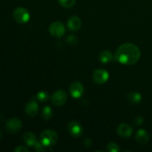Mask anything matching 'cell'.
I'll list each match as a JSON object with an SVG mask.
<instances>
[{
    "label": "cell",
    "mask_w": 152,
    "mask_h": 152,
    "mask_svg": "<svg viewBox=\"0 0 152 152\" xmlns=\"http://www.w3.org/2000/svg\"><path fill=\"white\" fill-rule=\"evenodd\" d=\"M140 56V48L132 43L121 45L115 52V59L123 65H134L139 61Z\"/></svg>",
    "instance_id": "cell-1"
},
{
    "label": "cell",
    "mask_w": 152,
    "mask_h": 152,
    "mask_svg": "<svg viewBox=\"0 0 152 152\" xmlns=\"http://www.w3.org/2000/svg\"><path fill=\"white\" fill-rule=\"evenodd\" d=\"M40 140L41 142L45 145L46 147H51L58 140V134L56 132L50 129L43 131L40 134Z\"/></svg>",
    "instance_id": "cell-2"
},
{
    "label": "cell",
    "mask_w": 152,
    "mask_h": 152,
    "mask_svg": "<svg viewBox=\"0 0 152 152\" xmlns=\"http://www.w3.org/2000/svg\"><path fill=\"white\" fill-rule=\"evenodd\" d=\"M13 17L18 23L25 24L30 20V13L25 7H19L13 10Z\"/></svg>",
    "instance_id": "cell-3"
},
{
    "label": "cell",
    "mask_w": 152,
    "mask_h": 152,
    "mask_svg": "<svg viewBox=\"0 0 152 152\" xmlns=\"http://www.w3.org/2000/svg\"><path fill=\"white\" fill-rule=\"evenodd\" d=\"M49 33L53 37H56V38H60L63 37L65 32V25L61 22H53L50 25L48 28Z\"/></svg>",
    "instance_id": "cell-4"
},
{
    "label": "cell",
    "mask_w": 152,
    "mask_h": 152,
    "mask_svg": "<svg viewBox=\"0 0 152 152\" xmlns=\"http://www.w3.org/2000/svg\"><path fill=\"white\" fill-rule=\"evenodd\" d=\"M22 123L19 119L12 118L7 120L5 123V129L8 133L15 134L22 129Z\"/></svg>",
    "instance_id": "cell-5"
},
{
    "label": "cell",
    "mask_w": 152,
    "mask_h": 152,
    "mask_svg": "<svg viewBox=\"0 0 152 152\" xmlns=\"http://www.w3.org/2000/svg\"><path fill=\"white\" fill-rule=\"evenodd\" d=\"M94 82L96 84L102 85L106 83L109 79V74L107 71L101 68L95 70L92 76Z\"/></svg>",
    "instance_id": "cell-6"
},
{
    "label": "cell",
    "mask_w": 152,
    "mask_h": 152,
    "mask_svg": "<svg viewBox=\"0 0 152 152\" xmlns=\"http://www.w3.org/2000/svg\"><path fill=\"white\" fill-rule=\"evenodd\" d=\"M68 99V96L65 91L58 90L53 93L50 97L51 102L56 106H62L65 103Z\"/></svg>",
    "instance_id": "cell-7"
},
{
    "label": "cell",
    "mask_w": 152,
    "mask_h": 152,
    "mask_svg": "<svg viewBox=\"0 0 152 152\" xmlns=\"http://www.w3.org/2000/svg\"><path fill=\"white\" fill-rule=\"evenodd\" d=\"M68 132L74 137H79L83 133V126L77 121H71L68 124Z\"/></svg>",
    "instance_id": "cell-8"
},
{
    "label": "cell",
    "mask_w": 152,
    "mask_h": 152,
    "mask_svg": "<svg viewBox=\"0 0 152 152\" xmlns=\"http://www.w3.org/2000/svg\"><path fill=\"white\" fill-rule=\"evenodd\" d=\"M69 92L73 98L78 99L83 96V93H84V87L80 82H74L70 86Z\"/></svg>",
    "instance_id": "cell-9"
},
{
    "label": "cell",
    "mask_w": 152,
    "mask_h": 152,
    "mask_svg": "<svg viewBox=\"0 0 152 152\" xmlns=\"http://www.w3.org/2000/svg\"><path fill=\"white\" fill-rule=\"evenodd\" d=\"M39 111V105L34 97L25 105V113L30 117H34Z\"/></svg>",
    "instance_id": "cell-10"
},
{
    "label": "cell",
    "mask_w": 152,
    "mask_h": 152,
    "mask_svg": "<svg viewBox=\"0 0 152 152\" xmlns=\"http://www.w3.org/2000/svg\"><path fill=\"white\" fill-rule=\"evenodd\" d=\"M117 132L119 136L128 138L132 136V133H133V129L129 125L126 124V123H122L117 127Z\"/></svg>",
    "instance_id": "cell-11"
},
{
    "label": "cell",
    "mask_w": 152,
    "mask_h": 152,
    "mask_svg": "<svg viewBox=\"0 0 152 152\" xmlns=\"http://www.w3.org/2000/svg\"><path fill=\"white\" fill-rule=\"evenodd\" d=\"M68 28L71 31H77L80 29L82 26V21L80 17L77 16H73L68 19Z\"/></svg>",
    "instance_id": "cell-12"
},
{
    "label": "cell",
    "mask_w": 152,
    "mask_h": 152,
    "mask_svg": "<svg viewBox=\"0 0 152 152\" xmlns=\"http://www.w3.org/2000/svg\"><path fill=\"white\" fill-rule=\"evenodd\" d=\"M137 142L141 145H145L149 140V134L145 129H140L137 131L135 136Z\"/></svg>",
    "instance_id": "cell-13"
},
{
    "label": "cell",
    "mask_w": 152,
    "mask_h": 152,
    "mask_svg": "<svg viewBox=\"0 0 152 152\" xmlns=\"http://www.w3.org/2000/svg\"><path fill=\"white\" fill-rule=\"evenodd\" d=\"M23 140L28 146L32 147L37 143V137L32 132H26L23 136Z\"/></svg>",
    "instance_id": "cell-14"
},
{
    "label": "cell",
    "mask_w": 152,
    "mask_h": 152,
    "mask_svg": "<svg viewBox=\"0 0 152 152\" xmlns=\"http://www.w3.org/2000/svg\"><path fill=\"white\" fill-rule=\"evenodd\" d=\"M113 59V53L110 50H102L99 54V60L103 64L109 63Z\"/></svg>",
    "instance_id": "cell-15"
},
{
    "label": "cell",
    "mask_w": 152,
    "mask_h": 152,
    "mask_svg": "<svg viewBox=\"0 0 152 152\" xmlns=\"http://www.w3.org/2000/svg\"><path fill=\"white\" fill-rule=\"evenodd\" d=\"M127 99L129 102L132 104H137L142 100V96L139 92L132 91L127 95Z\"/></svg>",
    "instance_id": "cell-16"
},
{
    "label": "cell",
    "mask_w": 152,
    "mask_h": 152,
    "mask_svg": "<svg viewBox=\"0 0 152 152\" xmlns=\"http://www.w3.org/2000/svg\"><path fill=\"white\" fill-rule=\"evenodd\" d=\"M53 116V111L50 106H45L42 111V117L43 120H48Z\"/></svg>",
    "instance_id": "cell-17"
},
{
    "label": "cell",
    "mask_w": 152,
    "mask_h": 152,
    "mask_svg": "<svg viewBox=\"0 0 152 152\" xmlns=\"http://www.w3.org/2000/svg\"><path fill=\"white\" fill-rule=\"evenodd\" d=\"M37 99H38L39 102H46V101L48 100L49 99V95L48 94V92L45 91H39L37 94Z\"/></svg>",
    "instance_id": "cell-18"
},
{
    "label": "cell",
    "mask_w": 152,
    "mask_h": 152,
    "mask_svg": "<svg viewBox=\"0 0 152 152\" xmlns=\"http://www.w3.org/2000/svg\"><path fill=\"white\" fill-rule=\"evenodd\" d=\"M59 4L65 8L72 7L75 4L76 0H58Z\"/></svg>",
    "instance_id": "cell-19"
},
{
    "label": "cell",
    "mask_w": 152,
    "mask_h": 152,
    "mask_svg": "<svg viewBox=\"0 0 152 152\" xmlns=\"http://www.w3.org/2000/svg\"><path fill=\"white\" fill-rule=\"evenodd\" d=\"M106 151L108 152H119L120 151V147L115 142H111L107 145Z\"/></svg>",
    "instance_id": "cell-20"
},
{
    "label": "cell",
    "mask_w": 152,
    "mask_h": 152,
    "mask_svg": "<svg viewBox=\"0 0 152 152\" xmlns=\"http://www.w3.org/2000/svg\"><path fill=\"white\" fill-rule=\"evenodd\" d=\"M34 148H35V150L38 152H42V151H45L47 150L48 147H46L42 142L40 141V142H38L37 141V143L35 144L34 145Z\"/></svg>",
    "instance_id": "cell-21"
},
{
    "label": "cell",
    "mask_w": 152,
    "mask_h": 152,
    "mask_svg": "<svg viewBox=\"0 0 152 152\" xmlns=\"http://www.w3.org/2000/svg\"><path fill=\"white\" fill-rule=\"evenodd\" d=\"M67 42H68V44L71 45H75L76 44H77L78 42V40L77 38L74 35H69L66 39Z\"/></svg>",
    "instance_id": "cell-22"
},
{
    "label": "cell",
    "mask_w": 152,
    "mask_h": 152,
    "mask_svg": "<svg viewBox=\"0 0 152 152\" xmlns=\"http://www.w3.org/2000/svg\"><path fill=\"white\" fill-rule=\"evenodd\" d=\"M13 151L14 152H29V149H28V148H26V147L20 145V146L16 147V148L13 150Z\"/></svg>",
    "instance_id": "cell-23"
},
{
    "label": "cell",
    "mask_w": 152,
    "mask_h": 152,
    "mask_svg": "<svg viewBox=\"0 0 152 152\" xmlns=\"http://www.w3.org/2000/svg\"><path fill=\"white\" fill-rule=\"evenodd\" d=\"M143 121L144 120L142 117L137 116V117H135L134 120V124L137 125V126H140V125H142L143 123Z\"/></svg>",
    "instance_id": "cell-24"
},
{
    "label": "cell",
    "mask_w": 152,
    "mask_h": 152,
    "mask_svg": "<svg viewBox=\"0 0 152 152\" xmlns=\"http://www.w3.org/2000/svg\"><path fill=\"white\" fill-rule=\"evenodd\" d=\"M83 144H84V145L86 148H88V147L89 148V147L91 146V140L88 139V138H86V139H85Z\"/></svg>",
    "instance_id": "cell-25"
},
{
    "label": "cell",
    "mask_w": 152,
    "mask_h": 152,
    "mask_svg": "<svg viewBox=\"0 0 152 152\" xmlns=\"http://www.w3.org/2000/svg\"><path fill=\"white\" fill-rule=\"evenodd\" d=\"M1 130H0V139H1Z\"/></svg>",
    "instance_id": "cell-26"
}]
</instances>
